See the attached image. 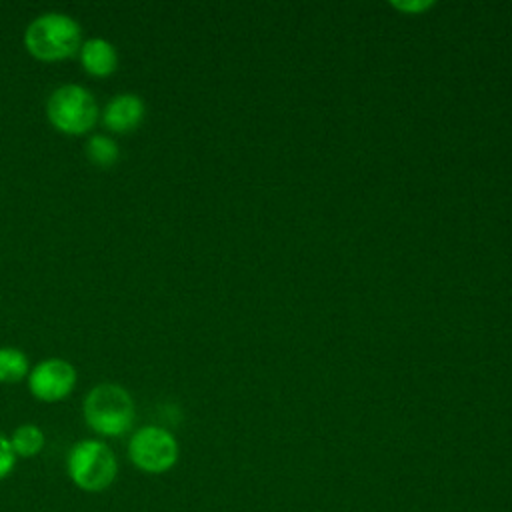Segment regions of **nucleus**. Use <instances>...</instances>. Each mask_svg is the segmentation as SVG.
Listing matches in <instances>:
<instances>
[{
	"mask_svg": "<svg viewBox=\"0 0 512 512\" xmlns=\"http://www.w3.org/2000/svg\"><path fill=\"white\" fill-rule=\"evenodd\" d=\"M46 116L50 124L64 134H84L94 128L100 108L86 86L70 82L50 92L46 100Z\"/></svg>",
	"mask_w": 512,
	"mask_h": 512,
	"instance_id": "3",
	"label": "nucleus"
},
{
	"mask_svg": "<svg viewBox=\"0 0 512 512\" xmlns=\"http://www.w3.org/2000/svg\"><path fill=\"white\" fill-rule=\"evenodd\" d=\"M86 158L100 168H110L120 158V148L114 138L106 134H94L86 142Z\"/></svg>",
	"mask_w": 512,
	"mask_h": 512,
	"instance_id": "11",
	"label": "nucleus"
},
{
	"mask_svg": "<svg viewBox=\"0 0 512 512\" xmlns=\"http://www.w3.org/2000/svg\"><path fill=\"white\" fill-rule=\"evenodd\" d=\"M46 442V436L42 432V428H38L36 424H20L12 436H10V444L12 450L16 454V458H32L36 454L42 452Z\"/></svg>",
	"mask_w": 512,
	"mask_h": 512,
	"instance_id": "10",
	"label": "nucleus"
},
{
	"mask_svg": "<svg viewBox=\"0 0 512 512\" xmlns=\"http://www.w3.org/2000/svg\"><path fill=\"white\" fill-rule=\"evenodd\" d=\"M80 22L64 12H42L34 16L24 30L26 50L44 62H58L72 58L82 46Z\"/></svg>",
	"mask_w": 512,
	"mask_h": 512,
	"instance_id": "1",
	"label": "nucleus"
},
{
	"mask_svg": "<svg viewBox=\"0 0 512 512\" xmlns=\"http://www.w3.org/2000/svg\"><path fill=\"white\" fill-rule=\"evenodd\" d=\"M30 362L28 356L14 346H0V382L16 384L28 378Z\"/></svg>",
	"mask_w": 512,
	"mask_h": 512,
	"instance_id": "9",
	"label": "nucleus"
},
{
	"mask_svg": "<svg viewBox=\"0 0 512 512\" xmlns=\"http://www.w3.org/2000/svg\"><path fill=\"white\" fill-rule=\"evenodd\" d=\"M82 412L88 428L100 436H122L132 428L136 418L130 392L114 382H102L90 388Z\"/></svg>",
	"mask_w": 512,
	"mask_h": 512,
	"instance_id": "2",
	"label": "nucleus"
},
{
	"mask_svg": "<svg viewBox=\"0 0 512 512\" xmlns=\"http://www.w3.org/2000/svg\"><path fill=\"white\" fill-rule=\"evenodd\" d=\"M80 64L92 76H108L118 66V50L116 46L100 36L86 38L80 46Z\"/></svg>",
	"mask_w": 512,
	"mask_h": 512,
	"instance_id": "8",
	"label": "nucleus"
},
{
	"mask_svg": "<svg viewBox=\"0 0 512 512\" xmlns=\"http://www.w3.org/2000/svg\"><path fill=\"white\" fill-rule=\"evenodd\" d=\"M78 372L64 358H46L30 368L28 390L42 402L64 400L76 386Z\"/></svg>",
	"mask_w": 512,
	"mask_h": 512,
	"instance_id": "6",
	"label": "nucleus"
},
{
	"mask_svg": "<svg viewBox=\"0 0 512 512\" xmlns=\"http://www.w3.org/2000/svg\"><path fill=\"white\" fill-rule=\"evenodd\" d=\"M146 114V106L142 98L134 92H120L110 98L102 110V122L108 130L124 134L132 132Z\"/></svg>",
	"mask_w": 512,
	"mask_h": 512,
	"instance_id": "7",
	"label": "nucleus"
},
{
	"mask_svg": "<svg viewBox=\"0 0 512 512\" xmlns=\"http://www.w3.org/2000/svg\"><path fill=\"white\" fill-rule=\"evenodd\" d=\"M132 464L148 474L168 472L178 460V442L166 428L142 426L128 442Z\"/></svg>",
	"mask_w": 512,
	"mask_h": 512,
	"instance_id": "5",
	"label": "nucleus"
},
{
	"mask_svg": "<svg viewBox=\"0 0 512 512\" xmlns=\"http://www.w3.org/2000/svg\"><path fill=\"white\" fill-rule=\"evenodd\" d=\"M16 466V454L12 450L10 438L0 434V480L6 478Z\"/></svg>",
	"mask_w": 512,
	"mask_h": 512,
	"instance_id": "12",
	"label": "nucleus"
},
{
	"mask_svg": "<svg viewBox=\"0 0 512 512\" xmlns=\"http://www.w3.org/2000/svg\"><path fill=\"white\" fill-rule=\"evenodd\" d=\"M66 466L70 480L84 492L106 490L118 474V462L112 448L94 438L76 442L68 454Z\"/></svg>",
	"mask_w": 512,
	"mask_h": 512,
	"instance_id": "4",
	"label": "nucleus"
}]
</instances>
